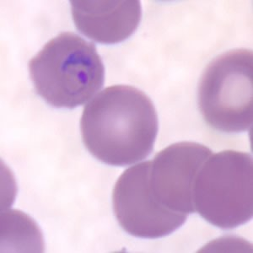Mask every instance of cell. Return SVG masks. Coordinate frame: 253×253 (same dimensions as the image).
Wrapping results in <instances>:
<instances>
[{"label":"cell","instance_id":"6da1fadb","mask_svg":"<svg viewBox=\"0 0 253 253\" xmlns=\"http://www.w3.org/2000/svg\"><path fill=\"white\" fill-rule=\"evenodd\" d=\"M158 116L150 98L129 85H114L84 108L81 130L89 152L105 164L126 167L143 161L154 149Z\"/></svg>","mask_w":253,"mask_h":253},{"label":"cell","instance_id":"7a4b0ae2","mask_svg":"<svg viewBox=\"0 0 253 253\" xmlns=\"http://www.w3.org/2000/svg\"><path fill=\"white\" fill-rule=\"evenodd\" d=\"M28 66L36 91L56 108L80 107L105 81L103 62L95 45L72 32L49 41Z\"/></svg>","mask_w":253,"mask_h":253},{"label":"cell","instance_id":"3957f363","mask_svg":"<svg viewBox=\"0 0 253 253\" xmlns=\"http://www.w3.org/2000/svg\"><path fill=\"white\" fill-rule=\"evenodd\" d=\"M195 212L223 230L238 227L253 214V156L236 150L212 154L193 187Z\"/></svg>","mask_w":253,"mask_h":253},{"label":"cell","instance_id":"277c9868","mask_svg":"<svg viewBox=\"0 0 253 253\" xmlns=\"http://www.w3.org/2000/svg\"><path fill=\"white\" fill-rule=\"evenodd\" d=\"M253 55L240 48L210 62L199 81L198 102L205 122L220 132L248 131L253 122Z\"/></svg>","mask_w":253,"mask_h":253},{"label":"cell","instance_id":"5b68a950","mask_svg":"<svg viewBox=\"0 0 253 253\" xmlns=\"http://www.w3.org/2000/svg\"><path fill=\"white\" fill-rule=\"evenodd\" d=\"M150 164L151 161H145L125 170L112 194L118 223L126 233L138 238L169 236L187 218V214L169 210L156 199L150 187Z\"/></svg>","mask_w":253,"mask_h":253},{"label":"cell","instance_id":"8992f818","mask_svg":"<svg viewBox=\"0 0 253 253\" xmlns=\"http://www.w3.org/2000/svg\"><path fill=\"white\" fill-rule=\"evenodd\" d=\"M213 152L204 144L181 142L156 155L150 164V187L161 205L178 213H194L193 187L200 168Z\"/></svg>","mask_w":253,"mask_h":253},{"label":"cell","instance_id":"52a82bcc","mask_svg":"<svg viewBox=\"0 0 253 253\" xmlns=\"http://www.w3.org/2000/svg\"><path fill=\"white\" fill-rule=\"evenodd\" d=\"M76 28L102 44L122 42L133 34L141 20L139 1H70Z\"/></svg>","mask_w":253,"mask_h":253}]
</instances>
